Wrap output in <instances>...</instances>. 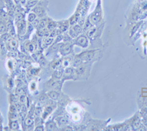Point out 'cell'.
I'll return each mask as SVG.
<instances>
[{
  "mask_svg": "<svg viewBox=\"0 0 147 131\" xmlns=\"http://www.w3.org/2000/svg\"><path fill=\"white\" fill-rule=\"evenodd\" d=\"M36 88H37L36 82H30V91H35Z\"/></svg>",
  "mask_w": 147,
  "mask_h": 131,
  "instance_id": "d590c367",
  "label": "cell"
},
{
  "mask_svg": "<svg viewBox=\"0 0 147 131\" xmlns=\"http://www.w3.org/2000/svg\"><path fill=\"white\" fill-rule=\"evenodd\" d=\"M141 122L142 124L147 128V117H141Z\"/></svg>",
  "mask_w": 147,
  "mask_h": 131,
  "instance_id": "ab89813d",
  "label": "cell"
},
{
  "mask_svg": "<svg viewBox=\"0 0 147 131\" xmlns=\"http://www.w3.org/2000/svg\"><path fill=\"white\" fill-rule=\"evenodd\" d=\"M32 12H34V13L37 15V16L40 17V18H43V16H44L46 14L45 10H44V7H40V6L33 7Z\"/></svg>",
  "mask_w": 147,
  "mask_h": 131,
  "instance_id": "e0dca14e",
  "label": "cell"
},
{
  "mask_svg": "<svg viewBox=\"0 0 147 131\" xmlns=\"http://www.w3.org/2000/svg\"><path fill=\"white\" fill-rule=\"evenodd\" d=\"M43 108L42 107H37L35 108V114L36 116H40L42 115V113H43Z\"/></svg>",
  "mask_w": 147,
  "mask_h": 131,
  "instance_id": "d6a6232c",
  "label": "cell"
},
{
  "mask_svg": "<svg viewBox=\"0 0 147 131\" xmlns=\"http://www.w3.org/2000/svg\"><path fill=\"white\" fill-rule=\"evenodd\" d=\"M74 73H75V71H74V69L72 68L66 67L63 77H64L65 78L66 77V79H71L72 77H73V74Z\"/></svg>",
  "mask_w": 147,
  "mask_h": 131,
  "instance_id": "ac0fdd59",
  "label": "cell"
},
{
  "mask_svg": "<svg viewBox=\"0 0 147 131\" xmlns=\"http://www.w3.org/2000/svg\"><path fill=\"white\" fill-rule=\"evenodd\" d=\"M73 120L74 122H78L79 120H80V115H78V113L74 114Z\"/></svg>",
  "mask_w": 147,
  "mask_h": 131,
  "instance_id": "f35d334b",
  "label": "cell"
},
{
  "mask_svg": "<svg viewBox=\"0 0 147 131\" xmlns=\"http://www.w3.org/2000/svg\"><path fill=\"white\" fill-rule=\"evenodd\" d=\"M24 124V127H25L24 128H25L26 130H30L33 128L34 124H35V121L32 120V117H30V116H27V117H26Z\"/></svg>",
  "mask_w": 147,
  "mask_h": 131,
  "instance_id": "5bb4252c",
  "label": "cell"
},
{
  "mask_svg": "<svg viewBox=\"0 0 147 131\" xmlns=\"http://www.w3.org/2000/svg\"><path fill=\"white\" fill-rule=\"evenodd\" d=\"M54 105H47V107L44 108L43 110V113H42L41 117L44 119V120H46L48 118V116H50V114L53 112L54 111Z\"/></svg>",
  "mask_w": 147,
  "mask_h": 131,
  "instance_id": "8fae6325",
  "label": "cell"
},
{
  "mask_svg": "<svg viewBox=\"0 0 147 131\" xmlns=\"http://www.w3.org/2000/svg\"><path fill=\"white\" fill-rule=\"evenodd\" d=\"M73 44L70 42H64L60 44L59 52L62 56H67L73 52Z\"/></svg>",
  "mask_w": 147,
  "mask_h": 131,
  "instance_id": "5b68a950",
  "label": "cell"
},
{
  "mask_svg": "<svg viewBox=\"0 0 147 131\" xmlns=\"http://www.w3.org/2000/svg\"><path fill=\"white\" fill-rule=\"evenodd\" d=\"M141 117H147V107L145 106L141 109V112L140 113Z\"/></svg>",
  "mask_w": 147,
  "mask_h": 131,
  "instance_id": "e575fe53",
  "label": "cell"
},
{
  "mask_svg": "<svg viewBox=\"0 0 147 131\" xmlns=\"http://www.w3.org/2000/svg\"><path fill=\"white\" fill-rule=\"evenodd\" d=\"M39 22H40V20L38 19H35V21H34L33 22H32V24L33 25V27H35V28H38V24H39Z\"/></svg>",
  "mask_w": 147,
  "mask_h": 131,
  "instance_id": "74e56055",
  "label": "cell"
},
{
  "mask_svg": "<svg viewBox=\"0 0 147 131\" xmlns=\"http://www.w3.org/2000/svg\"><path fill=\"white\" fill-rule=\"evenodd\" d=\"M0 38H1V33H0Z\"/></svg>",
  "mask_w": 147,
  "mask_h": 131,
  "instance_id": "f6af8a7d",
  "label": "cell"
},
{
  "mask_svg": "<svg viewBox=\"0 0 147 131\" xmlns=\"http://www.w3.org/2000/svg\"><path fill=\"white\" fill-rule=\"evenodd\" d=\"M20 1L21 0H13V2H14V3L16 4V5H20Z\"/></svg>",
  "mask_w": 147,
  "mask_h": 131,
  "instance_id": "b9f144b4",
  "label": "cell"
},
{
  "mask_svg": "<svg viewBox=\"0 0 147 131\" xmlns=\"http://www.w3.org/2000/svg\"><path fill=\"white\" fill-rule=\"evenodd\" d=\"M55 122L57 124L58 127L60 128H62V127L64 126H67V125H69V123H70V121H69V118H67L66 116H58L57 118L55 119Z\"/></svg>",
  "mask_w": 147,
  "mask_h": 131,
  "instance_id": "9c48e42d",
  "label": "cell"
},
{
  "mask_svg": "<svg viewBox=\"0 0 147 131\" xmlns=\"http://www.w3.org/2000/svg\"><path fill=\"white\" fill-rule=\"evenodd\" d=\"M141 124H142V122H141V118H140L139 115L136 114V116L132 118V121L130 123L132 130H138L140 125H141Z\"/></svg>",
  "mask_w": 147,
  "mask_h": 131,
  "instance_id": "ba28073f",
  "label": "cell"
},
{
  "mask_svg": "<svg viewBox=\"0 0 147 131\" xmlns=\"http://www.w3.org/2000/svg\"><path fill=\"white\" fill-rule=\"evenodd\" d=\"M2 56V54H1V47H0V57Z\"/></svg>",
  "mask_w": 147,
  "mask_h": 131,
  "instance_id": "ee69618b",
  "label": "cell"
},
{
  "mask_svg": "<svg viewBox=\"0 0 147 131\" xmlns=\"http://www.w3.org/2000/svg\"><path fill=\"white\" fill-rule=\"evenodd\" d=\"M27 100H28V99H27V97H26V95L24 94L19 95V100H18V102L20 103H22V104H25Z\"/></svg>",
  "mask_w": 147,
  "mask_h": 131,
  "instance_id": "4dcf8cb0",
  "label": "cell"
},
{
  "mask_svg": "<svg viewBox=\"0 0 147 131\" xmlns=\"http://www.w3.org/2000/svg\"><path fill=\"white\" fill-rule=\"evenodd\" d=\"M24 50L27 52H30V53H32L35 51V47L34 46L33 43L30 41H27L24 44Z\"/></svg>",
  "mask_w": 147,
  "mask_h": 131,
  "instance_id": "2e32d148",
  "label": "cell"
},
{
  "mask_svg": "<svg viewBox=\"0 0 147 131\" xmlns=\"http://www.w3.org/2000/svg\"><path fill=\"white\" fill-rule=\"evenodd\" d=\"M55 38L52 37H45L41 39V47L42 48L46 49L47 47H50L54 43Z\"/></svg>",
  "mask_w": 147,
  "mask_h": 131,
  "instance_id": "7c38bea8",
  "label": "cell"
},
{
  "mask_svg": "<svg viewBox=\"0 0 147 131\" xmlns=\"http://www.w3.org/2000/svg\"><path fill=\"white\" fill-rule=\"evenodd\" d=\"M77 22H78V17L76 15H74L73 16H71L69 19V23H70L71 26H74L77 24Z\"/></svg>",
  "mask_w": 147,
  "mask_h": 131,
  "instance_id": "f1b7e54d",
  "label": "cell"
},
{
  "mask_svg": "<svg viewBox=\"0 0 147 131\" xmlns=\"http://www.w3.org/2000/svg\"><path fill=\"white\" fill-rule=\"evenodd\" d=\"M18 41L15 37H11L7 42L6 47L8 52H16L18 48Z\"/></svg>",
  "mask_w": 147,
  "mask_h": 131,
  "instance_id": "52a82bcc",
  "label": "cell"
},
{
  "mask_svg": "<svg viewBox=\"0 0 147 131\" xmlns=\"http://www.w3.org/2000/svg\"><path fill=\"white\" fill-rule=\"evenodd\" d=\"M0 130H3V128H2V124H0Z\"/></svg>",
  "mask_w": 147,
  "mask_h": 131,
  "instance_id": "7bdbcfd3",
  "label": "cell"
},
{
  "mask_svg": "<svg viewBox=\"0 0 147 131\" xmlns=\"http://www.w3.org/2000/svg\"><path fill=\"white\" fill-rule=\"evenodd\" d=\"M35 121V124L36 125V126H38V125H40V124H42L43 123H44V119L42 117H40V116H36V118H35V120H34Z\"/></svg>",
  "mask_w": 147,
  "mask_h": 131,
  "instance_id": "1f68e13d",
  "label": "cell"
},
{
  "mask_svg": "<svg viewBox=\"0 0 147 131\" xmlns=\"http://www.w3.org/2000/svg\"><path fill=\"white\" fill-rule=\"evenodd\" d=\"M7 32V21L0 18V33L1 35Z\"/></svg>",
  "mask_w": 147,
  "mask_h": 131,
  "instance_id": "d6986e66",
  "label": "cell"
},
{
  "mask_svg": "<svg viewBox=\"0 0 147 131\" xmlns=\"http://www.w3.org/2000/svg\"><path fill=\"white\" fill-rule=\"evenodd\" d=\"M28 0H21L20 1V5H22L23 7H26V5H27Z\"/></svg>",
  "mask_w": 147,
  "mask_h": 131,
  "instance_id": "60d3db41",
  "label": "cell"
},
{
  "mask_svg": "<svg viewBox=\"0 0 147 131\" xmlns=\"http://www.w3.org/2000/svg\"><path fill=\"white\" fill-rule=\"evenodd\" d=\"M38 2V0H28L27 5H26V7L27 8H33L36 6L37 3Z\"/></svg>",
  "mask_w": 147,
  "mask_h": 131,
  "instance_id": "cb8c5ba5",
  "label": "cell"
},
{
  "mask_svg": "<svg viewBox=\"0 0 147 131\" xmlns=\"http://www.w3.org/2000/svg\"><path fill=\"white\" fill-rule=\"evenodd\" d=\"M16 33L18 36H24L27 31V23L25 19L15 22Z\"/></svg>",
  "mask_w": 147,
  "mask_h": 131,
  "instance_id": "277c9868",
  "label": "cell"
},
{
  "mask_svg": "<svg viewBox=\"0 0 147 131\" xmlns=\"http://www.w3.org/2000/svg\"><path fill=\"white\" fill-rule=\"evenodd\" d=\"M45 130H56L58 129V125L56 123V122L53 121V120H49V121L45 123Z\"/></svg>",
  "mask_w": 147,
  "mask_h": 131,
  "instance_id": "4fadbf2b",
  "label": "cell"
},
{
  "mask_svg": "<svg viewBox=\"0 0 147 131\" xmlns=\"http://www.w3.org/2000/svg\"><path fill=\"white\" fill-rule=\"evenodd\" d=\"M12 36L8 33V32H5L1 35V38H0V41H3V42H7V41L11 38Z\"/></svg>",
  "mask_w": 147,
  "mask_h": 131,
  "instance_id": "d4e9b609",
  "label": "cell"
},
{
  "mask_svg": "<svg viewBox=\"0 0 147 131\" xmlns=\"http://www.w3.org/2000/svg\"><path fill=\"white\" fill-rule=\"evenodd\" d=\"M97 52H98V49H91V50L81 52L80 54L77 55L76 56L80 60L82 64H86L94 58Z\"/></svg>",
  "mask_w": 147,
  "mask_h": 131,
  "instance_id": "6da1fadb",
  "label": "cell"
},
{
  "mask_svg": "<svg viewBox=\"0 0 147 131\" xmlns=\"http://www.w3.org/2000/svg\"><path fill=\"white\" fill-rule=\"evenodd\" d=\"M83 31V28L81 27L80 24H75V25L71 26L69 29V34L72 39H74L78 37L80 35H81Z\"/></svg>",
  "mask_w": 147,
  "mask_h": 131,
  "instance_id": "8992f818",
  "label": "cell"
},
{
  "mask_svg": "<svg viewBox=\"0 0 147 131\" xmlns=\"http://www.w3.org/2000/svg\"><path fill=\"white\" fill-rule=\"evenodd\" d=\"M49 22V19H40V22H39L38 24V27L37 29H44L47 27V24H48Z\"/></svg>",
  "mask_w": 147,
  "mask_h": 131,
  "instance_id": "7402d4cb",
  "label": "cell"
},
{
  "mask_svg": "<svg viewBox=\"0 0 147 131\" xmlns=\"http://www.w3.org/2000/svg\"><path fill=\"white\" fill-rule=\"evenodd\" d=\"M18 118V112H8L9 121L10 120H16Z\"/></svg>",
  "mask_w": 147,
  "mask_h": 131,
  "instance_id": "484cf974",
  "label": "cell"
},
{
  "mask_svg": "<svg viewBox=\"0 0 147 131\" xmlns=\"http://www.w3.org/2000/svg\"><path fill=\"white\" fill-rule=\"evenodd\" d=\"M37 19V15L34 13V12H31L28 14V16H27V22L32 23L33 22L35 19Z\"/></svg>",
  "mask_w": 147,
  "mask_h": 131,
  "instance_id": "83f0119b",
  "label": "cell"
},
{
  "mask_svg": "<svg viewBox=\"0 0 147 131\" xmlns=\"http://www.w3.org/2000/svg\"><path fill=\"white\" fill-rule=\"evenodd\" d=\"M96 31H97L96 28L89 29L87 31V32H86V35H87L88 38H92L93 36H94V35H96Z\"/></svg>",
  "mask_w": 147,
  "mask_h": 131,
  "instance_id": "4316f807",
  "label": "cell"
},
{
  "mask_svg": "<svg viewBox=\"0 0 147 131\" xmlns=\"http://www.w3.org/2000/svg\"><path fill=\"white\" fill-rule=\"evenodd\" d=\"M47 28L48 30H49L50 31L54 30L55 29L57 28V22H54V21L50 20V19H49L48 24H47Z\"/></svg>",
  "mask_w": 147,
  "mask_h": 131,
  "instance_id": "44dd1931",
  "label": "cell"
},
{
  "mask_svg": "<svg viewBox=\"0 0 147 131\" xmlns=\"http://www.w3.org/2000/svg\"><path fill=\"white\" fill-rule=\"evenodd\" d=\"M102 10L100 6V2H99L97 7H96L95 11L90 15L89 17V21L90 23L94 25H96L99 23H100L101 20H102Z\"/></svg>",
  "mask_w": 147,
  "mask_h": 131,
  "instance_id": "7a4b0ae2",
  "label": "cell"
},
{
  "mask_svg": "<svg viewBox=\"0 0 147 131\" xmlns=\"http://www.w3.org/2000/svg\"><path fill=\"white\" fill-rule=\"evenodd\" d=\"M47 96L53 101H56L60 98V94L56 91H49L47 93Z\"/></svg>",
  "mask_w": 147,
  "mask_h": 131,
  "instance_id": "ffe728a7",
  "label": "cell"
},
{
  "mask_svg": "<svg viewBox=\"0 0 147 131\" xmlns=\"http://www.w3.org/2000/svg\"><path fill=\"white\" fill-rule=\"evenodd\" d=\"M69 26H70L69 20L62 21V22H57V29L60 30V32L61 33L66 32L69 29Z\"/></svg>",
  "mask_w": 147,
  "mask_h": 131,
  "instance_id": "30bf717a",
  "label": "cell"
},
{
  "mask_svg": "<svg viewBox=\"0 0 147 131\" xmlns=\"http://www.w3.org/2000/svg\"><path fill=\"white\" fill-rule=\"evenodd\" d=\"M35 130L36 131H43L45 130V127L43 125V124H40V125H38L35 128Z\"/></svg>",
  "mask_w": 147,
  "mask_h": 131,
  "instance_id": "8d00e7d4",
  "label": "cell"
},
{
  "mask_svg": "<svg viewBox=\"0 0 147 131\" xmlns=\"http://www.w3.org/2000/svg\"><path fill=\"white\" fill-rule=\"evenodd\" d=\"M63 72H60V70H57V71H55V72H54L53 77H55L56 80H59L63 77Z\"/></svg>",
  "mask_w": 147,
  "mask_h": 131,
  "instance_id": "f546056e",
  "label": "cell"
},
{
  "mask_svg": "<svg viewBox=\"0 0 147 131\" xmlns=\"http://www.w3.org/2000/svg\"><path fill=\"white\" fill-rule=\"evenodd\" d=\"M71 63V61L70 60V58H65L62 61V65L63 67H69V66L70 65Z\"/></svg>",
  "mask_w": 147,
  "mask_h": 131,
  "instance_id": "836d02e7",
  "label": "cell"
},
{
  "mask_svg": "<svg viewBox=\"0 0 147 131\" xmlns=\"http://www.w3.org/2000/svg\"><path fill=\"white\" fill-rule=\"evenodd\" d=\"M9 128L10 130H20V122L18 120L9 121Z\"/></svg>",
  "mask_w": 147,
  "mask_h": 131,
  "instance_id": "9a60e30c",
  "label": "cell"
},
{
  "mask_svg": "<svg viewBox=\"0 0 147 131\" xmlns=\"http://www.w3.org/2000/svg\"><path fill=\"white\" fill-rule=\"evenodd\" d=\"M73 44L78 46V47L83 48V49H85V48L88 47L89 46L88 38L86 35L81 34V35H79L78 37L74 39Z\"/></svg>",
  "mask_w": 147,
  "mask_h": 131,
  "instance_id": "3957f363",
  "label": "cell"
},
{
  "mask_svg": "<svg viewBox=\"0 0 147 131\" xmlns=\"http://www.w3.org/2000/svg\"><path fill=\"white\" fill-rule=\"evenodd\" d=\"M9 100H10V104H16L19 100V96L16 94H10L9 97Z\"/></svg>",
  "mask_w": 147,
  "mask_h": 131,
  "instance_id": "603a6c76",
  "label": "cell"
}]
</instances>
